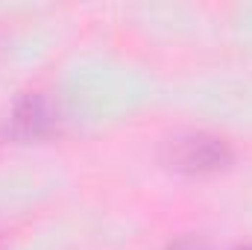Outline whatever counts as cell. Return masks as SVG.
<instances>
[{
	"label": "cell",
	"mask_w": 252,
	"mask_h": 250,
	"mask_svg": "<svg viewBox=\"0 0 252 250\" xmlns=\"http://www.w3.org/2000/svg\"><path fill=\"white\" fill-rule=\"evenodd\" d=\"M235 159L232 144L223 135L205 132V129H182L164 138L161 144V162L176 171V174H188V177H205V174H217L226 171Z\"/></svg>",
	"instance_id": "6da1fadb"
},
{
	"label": "cell",
	"mask_w": 252,
	"mask_h": 250,
	"mask_svg": "<svg viewBox=\"0 0 252 250\" xmlns=\"http://www.w3.org/2000/svg\"><path fill=\"white\" fill-rule=\"evenodd\" d=\"M9 129L18 141L32 144L56 129V106L44 91H24L9 112Z\"/></svg>",
	"instance_id": "7a4b0ae2"
},
{
	"label": "cell",
	"mask_w": 252,
	"mask_h": 250,
	"mask_svg": "<svg viewBox=\"0 0 252 250\" xmlns=\"http://www.w3.org/2000/svg\"><path fill=\"white\" fill-rule=\"evenodd\" d=\"M164 250H208V245L196 236H182V239H173Z\"/></svg>",
	"instance_id": "3957f363"
},
{
	"label": "cell",
	"mask_w": 252,
	"mask_h": 250,
	"mask_svg": "<svg viewBox=\"0 0 252 250\" xmlns=\"http://www.w3.org/2000/svg\"><path fill=\"white\" fill-rule=\"evenodd\" d=\"M238 250H252V248H238Z\"/></svg>",
	"instance_id": "277c9868"
}]
</instances>
